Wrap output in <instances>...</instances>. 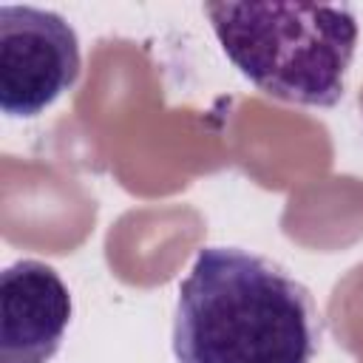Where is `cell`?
<instances>
[{
	"label": "cell",
	"mask_w": 363,
	"mask_h": 363,
	"mask_svg": "<svg viewBox=\"0 0 363 363\" xmlns=\"http://www.w3.org/2000/svg\"><path fill=\"white\" fill-rule=\"evenodd\" d=\"M318 343L312 295L284 267L241 247L199 250L179 284V363H312Z\"/></svg>",
	"instance_id": "obj_1"
},
{
	"label": "cell",
	"mask_w": 363,
	"mask_h": 363,
	"mask_svg": "<svg viewBox=\"0 0 363 363\" xmlns=\"http://www.w3.org/2000/svg\"><path fill=\"white\" fill-rule=\"evenodd\" d=\"M227 60L264 94L309 108L340 102L357 48L352 6L207 3Z\"/></svg>",
	"instance_id": "obj_2"
},
{
	"label": "cell",
	"mask_w": 363,
	"mask_h": 363,
	"mask_svg": "<svg viewBox=\"0 0 363 363\" xmlns=\"http://www.w3.org/2000/svg\"><path fill=\"white\" fill-rule=\"evenodd\" d=\"M79 77V40L65 17L37 6L0 9V108L37 116Z\"/></svg>",
	"instance_id": "obj_3"
},
{
	"label": "cell",
	"mask_w": 363,
	"mask_h": 363,
	"mask_svg": "<svg viewBox=\"0 0 363 363\" xmlns=\"http://www.w3.org/2000/svg\"><path fill=\"white\" fill-rule=\"evenodd\" d=\"M71 295L60 272L23 258L0 275V363H48L68 329Z\"/></svg>",
	"instance_id": "obj_4"
}]
</instances>
